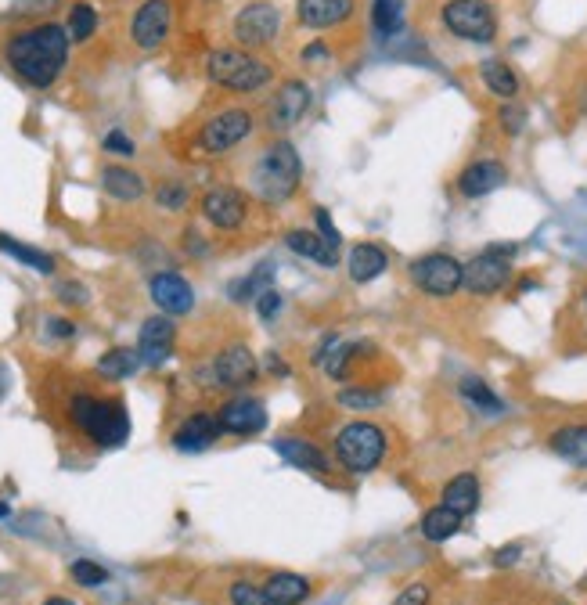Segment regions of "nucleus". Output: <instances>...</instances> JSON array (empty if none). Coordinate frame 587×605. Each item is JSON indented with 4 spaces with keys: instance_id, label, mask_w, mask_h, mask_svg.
Segmentation results:
<instances>
[{
    "instance_id": "c9c22d12",
    "label": "nucleus",
    "mask_w": 587,
    "mask_h": 605,
    "mask_svg": "<svg viewBox=\"0 0 587 605\" xmlns=\"http://www.w3.org/2000/svg\"><path fill=\"white\" fill-rule=\"evenodd\" d=\"M339 404L343 407H350V411H375V407H382V393L379 389H371V386H346V389H339Z\"/></svg>"
},
{
    "instance_id": "6ab92c4d",
    "label": "nucleus",
    "mask_w": 587,
    "mask_h": 605,
    "mask_svg": "<svg viewBox=\"0 0 587 605\" xmlns=\"http://www.w3.org/2000/svg\"><path fill=\"white\" fill-rule=\"evenodd\" d=\"M274 454L285 458L289 465H296V469L314 472V476H328L332 472V461L325 458V451L310 440H299V436H278L274 440Z\"/></svg>"
},
{
    "instance_id": "423d86ee",
    "label": "nucleus",
    "mask_w": 587,
    "mask_h": 605,
    "mask_svg": "<svg viewBox=\"0 0 587 605\" xmlns=\"http://www.w3.org/2000/svg\"><path fill=\"white\" fill-rule=\"evenodd\" d=\"M512 256L515 245H490L487 253H479L476 260L465 263V278H461V289L469 296H497L512 281Z\"/></svg>"
},
{
    "instance_id": "473e14b6",
    "label": "nucleus",
    "mask_w": 587,
    "mask_h": 605,
    "mask_svg": "<svg viewBox=\"0 0 587 605\" xmlns=\"http://www.w3.org/2000/svg\"><path fill=\"white\" fill-rule=\"evenodd\" d=\"M271 263H260V267H256L253 274H245L242 281H235V285H231V299H235V303H256V299L263 296V292L271 289Z\"/></svg>"
},
{
    "instance_id": "864d4df0",
    "label": "nucleus",
    "mask_w": 587,
    "mask_h": 605,
    "mask_svg": "<svg viewBox=\"0 0 587 605\" xmlns=\"http://www.w3.org/2000/svg\"><path fill=\"white\" fill-rule=\"evenodd\" d=\"M584 314H587V292H584Z\"/></svg>"
},
{
    "instance_id": "4c0bfd02",
    "label": "nucleus",
    "mask_w": 587,
    "mask_h": 605,
    "mask_svg": "<svg viewBox=\"0 0 587 605\" xmlns=\"http://www.w3.org/2000/svg\"><path fill=\"white\" fill-rule=\"evenodd\" d=\"M69 573H73V580L80 587H98V584H105V580H109L105 566H98V562H91V559H76Z\"/></svg>"
},
{
    "instance_id": "b1692460",
    "label": "nucleus",
    "mask_w": 587,
    "mask_h": 605,
    "mask_svg": "<svg viewBox=\"0 0 587 605\" xmlns=\"http://www.w3.org/2000/svg\"><path fill=\"white\" fill-rule=\"evenodd\" d=\"M101 188L119 202H137L148 191V184L141 173L127 170V166H105V170H101Z\"/></svg>"
},
{
    "instance_id": "f3484780",
    "label": "nucleus",
    "mask_w": 587,
    "mask_h": 605,
    "mask_svg": "<svg viewBox=\"0 0 587 605\" xmlns=\"http://www.w3.org/2000/svg\"><path fill=\"white\" fill-rule=\"evenodd\" d=\"M173 343H177L173 317L155 314L148 317L145 325H141V332H137V357H141V364H148V368H159V364L170 361Z\"/></svg>"
},
{
    "instance_id": "de8ad7c7",
    "label": "nucleus",
    "mask_w": 587,
    "mask_h": 605,
    "mask_svg": "<svg viewBox=\"0 0 587 605\" xmlns=\"http://www.w3.org/2000/svg\"><path fill=\"white\" fill-rule=\"evenodd\" d=\"M519 555H523V548H519V544H508V548H501L494 555V566H515V559H519Z\"/></svg>"
},
{
    "instance_id": "f704fd0d",
    "label": "nucleus",
    "mask_w": 587,
    "mask_h": 605,
    "mask_svg": "<svg viewBox=\"0 0 587 605\" xmlns=\"http://www.w3.org/2000/svg\"><path fill=\"white\" fill-rule=\"evenodd\" d=\"M94 29H98V11L91 8V4H73L69 8V40L73 44H87V40L94 37Z\"/></svg>"
},
{
    "instance_id": "7ed1b4c3",
    "label": "nucleus",
    "mask_w": 587,
    "mask_h": 605,
    "mask_svg": "<svg viewBox=\"0 0 587 605\" xmlns=\"http://www.w3.org/2000/svg\"><path fill=\"white\" fill-rule=\"evenodd\" d=\"M206 76L209 83H217L224 91L253 94L274 80V65L256 58L253 51H242V47H217L206 58Z\"/></svg>"
},
{
    "instance_id": "4468645a",
    "label": "nucleus",
    "mask_w": 587,
    "mask_h": 605,
    "mask_svg": "<svg viewBox=\"0 0 587 605\" xmlns=\"http://www.w3.org/2000/svg\"><path fill=\"white\" fill-rule=\"evenodd\" d=\"M148 292H152V303L159 307V314L166 317H184L195 310V289H191V281L177 271L152 274Z\"/></svg>"
},
{
    "instance_id": "a211bd4d",
    "label": "nucleus",
    "mask_w": 587,
    "mask_h": 605,
    "mask_svg": "<svg viewBox=\"0 0 587 605\" xmlns=\"http://www.w3.org/2000/svg\"><path fill=\"white\" fill-rule=\"evenodd\" d=\"M220 433H224V429H220L217 415H209V411H195V415H188L181 425H177V433H173V447H177L181 454H199V451H206V447H213Z\"/></svg>"
},
{
    "instance_id": "2eb2a0df",
    "label": "nucleus",
    "mask_w": 587,
    "mask_h": 605,
    "mask_svg": "<svg viewBox=\"0 0 587 605\" xmlns=\"http://www.w3.org/2000/svg\"><path fill=\"white\" fill-rule=\"evenodd\" d=\"M217 422H220V429L231 436H256L267 429V407H263L260 397L242 393V397H231L224 407H220Z\"/></svg>"
},
{
    "instance_id": "8fccbe9b",
    "label": "nucleus",
    "mask_w": 587,
    "mask_h": 605,
    "mask_svg": "<svg viewBox=\"0 0 587 605\" xmlns=\"http://www.w3.org/2000/svg\"><path fill=\"white\" fill-rule=\"evenodd\" d=\"M4 389H8V368L0 364V397H4Z\"/></svg>"
},
{
    "instance_id": "7c9ffc66",
    "label": "nucleus",
    "mask_w": 587,
    "mask_h": 605,
    "mask_svg": "<svg viewBox=\"0 0 587 605\" xmlns=\"http://www.w3.org/2000/svg\"><path fill=\"white\" fill-rule=\"evenodd\" d=\"M0 253L15 256L19 263H26V267H33V271H40V274H55V256L44 253V249H33V245L19 242V238L0 235Z\"/></svg>"
},
{
    "instance_id": "6e6552de",
    "label": "nucleus",
    "mask_w": 587,
    "mask_h": 605,
    "mask_svg": "<svg viewBox=\"0 0 587 605\" xmlns=\"http://www.w3.org/2000/svg\"><path fill=\"white\" fill-rule=\"evenodd\" d=\"M278 33H281V11L274 8L271 0H249L231 19V37H235V44H242V51L271 47L278 40Z\"/></svg>"
},
{
    "instance_id": "f257e3e1",
    "label": "nucleus",
    "mask_w": 587,
    "mask_h": 605,
    "mask_svg": "<svg viewBox=\"0 0 587 605\" xmlns=\"http://www.w3.org/2000/svg\"><path fill=\"white\" fill-rule=\"evenodd\" d=\"M69 33L58 22H37L11 33L4 44V62L29 87H51L69 62Z\"/></svg>"
},
{
    "instance_id": "09e8293b",
    "label": "nucleus",
    "mask_w": 587,
    "mask_h": 605,
    "mask_svg": "<svg viewBox=\"0 0 587 605\" xmlns=\"http://www.w3.org/2000/svg\"><path fill=\"white\" fill-rule=\"evenodd\" d=\"M267 361H271V364H267V368H271V371H278V375H289V368H285V364H281V357H274V353H271V357H267Z\"/></svg>"
},
{
    "instance_id": "20e7f679",
    "label": "nucleus",
    "mask_w": 587,
    "mask_h": 605,
    "mask_svg": "<svg viewBox=\"0 0 587 605\" xmlns=\"http://www.w3.org/2000/svg\"><path fill=\"white\" fill-rule=\"evenodd\" d=\"M73 425L98 447H123L130 436V415L119 400H98V397H73L69 404Z\"/></svg>"
},
{
    "instance_id": "5701e85b",
    "label": "nucleus",
    "mask_w": 587,
    "mask_h": 605,
    "mask_svg": "<svg viewBox=\"0 0 587 605\" xmlns=\"http://www.w3.org/2000/svg\"><path fill=\"white\" fill-rule=\"evenodd\" d=\"M346 267H350L353 285H371L379 274H386L389 256H386V249H382L379 242H361V245H353L350 263H346Z\"/></svg>"
},
{
    "instance_id": "603ef678",
    "label": "nucleus",
    "mask_w": 587,
    "mask_h": 605,
    "mask_svg": "<svg viewBox=\"0 0 587 605\" xmlns=\"http://www.w3.org/2000/svg\"><path fill=\"white\" fill-rule=\"evenodd\" d=\"M11 515V505H4V501H0V519H8Z\"/></svg>"
},
{
    "instance_id": "bb28decb",
    "label": "nucleus",
    "mask_w": 587,
    "mask_h": 605,
    "mask_svg": "<svg viewBox=\"0 0 587 605\" xmlns=\"http://www.w3.org/2000/svg\"><path fill=\"white\" fill-rule=\"evenodd\" d=\"M263 591L271 595L274 605H303L310 598V580L299 577V573H274Z\"/></svg>"
},
{
    "instance_id": "a878e982",
    "label": "nucleus",
    "mask_w": 587,
    "mask_h": 605,
    "mask_svg": "<svg viewBox=\"0 0 587 605\" xmlns=\"http://www.w3.org/2000/svg\"><path fill=\"white\" fill-rule=\"evenodd\" d=\"M440 505L454 508L461 515H472L479 508V479L476 472H458V476L443 487V501Z\"/></svg>"
},
{
    "instance_id": "393cba45",
    "label": "nucleus",
    "mask_w": 587,
    "mask_h": 605,
    "mask_svg": "<svg viewBox=\"0 0 587 605\" xmlns=\"http://www.w3.org/2000/svg\"><path fill=\"white\" fill-rule=\"evenodd\" d=\"M548 447L559 454V458H566L569 465L587 469V425H562V429L551 433Z\"/></svg>"
},
{
    "instance_id": "39448f33",
    "label": "nucleus",
    "mask_w": 587,
    "mask_h": 605,
    "mask_svg": "<svg viewBox=\"0 0 587 605\" xmlns=\"http://www.w3.org/2000/svg\"><path fill=\"white\" fill-rule=\"evenodd\" d=\"M386 433L375 422H350L335 436V458L353 476H368L386 458Z\"/></svg>"
},
{
    "instance_id": "49530a36",
    "label": "nucleus",
    "mask_w": 587,
    "mask_h": 605,
    "mask_svg": "<svg viewBox=\"0 0 587 605\" xmlns=\"http://www.w3.org/2000/svg\"><path fill=\"white\" fill-rule=\"evenodd\" d=\"M47 328H51L55 339H73V332H76L73 321H62V317H47Z\"/></svg>"
},
{
    "instance_id": "a18cd8bd",
    "label": "nucleus",
    "mask_w": 587,
    "mask_h": 605,
    "mask_svg": "<svg viewBox=\"0 0 587 605\" xmlns=\"http://www.w3.org/2000/svg\"><path fill=\"white\" fill-rule=\"evenodd\" d=\"M105 152H119V155H134V141H130L123 130H112L109 137H105Z\"/></svg>"
},
{
    "instance_id": "c85d7f7f",
    "label": "nucleus",
    "mask_w": 587,
    "mask_h": 605,
    "mask_svg": "<svg viewBox=\"0 0 587 605\" xmlns=\"http://www.w3.org/2000/svg\"><path fill=\"white\" fill-rule=\"evenodd\" d=\"M137 368H141V357H137V350H130V346H112L109 353H101V361H98V375L109 382L130 379Z\"/></svg>"
},
{
    "instance_id": "f8f14e48",
    "label": "nucleus",
    "mask_w": 587,
    "mask_h": 605,
    "mask_svg": "<svg viewBox=\"0 0 587 605\" xmlns=\"http://www.w3.org/2000/svg\"><path fill=\"white\" fill-rule=\"evenodd\" d=\"M199 209H202V217H206V224L217 227V231H238V227L249 220V202H245L242 191L231 188V184L209 188L199 199Z\"/></svg>"
},
{
    "instance_id": "79ce46f5",
    "label": "nucleus",
    "mask_w": 587,
    "mask_h": 605,
    "mask_svg": "<svg viewBox=\"0 0 587 605\" xmlns=\"http://www.w3.org/2000/svg\"><path fill=\"white\" fill-rule=\"evenodd\" d=\"M281 307H285V299H281V292L267 289L260 299H256V314H260V321H274V317L281 314Z\"/></svg>"
},
{
    "instance_id": "3c124183",
    "label": "nucleus",
    "mask_w": 587,
    "mask_h": 605,
    "mask_svg": "<svg viewBox=\"0 0 587 605\" xmlns=\"http://www.w3.org/2000/svg\"><path fill=\"white\" fill-rule=\"evenodd\" d=\"M44 605H76V602H73V598H47Z\"/></svg>"
},
{
    "instance_id": "c03bdc74",
    "label": "nucleus",
    "mask_w": 587,
    "mask_h": 605,
    "mask_svg": "<svg viewBox=\"0 0 587 605\" xmlns=\"http://www.w3.org/2000/svg\"><path fill=\"white\" fill-rule=\"evenodd\" d=\"M58 299H69V303H73V307H87V289H83L80 281H62V285H58Z\"/></svg>"
},
{
    "instance_id": "9d476101",
    "label": "nucleus",
    "mask_w": 587,
    "mask_h": 605,
    "mask_svg": "<svg viewBox=\"0 0 587 605\" xmlns=\"http://www.w3.org/2000/svg\"><path fill=\"white\" fill-rule=\"evenodd\" d=\"M253 130H256V116L249 109H224L217 112V116H209L199 127V148L209 155L231 152V148L242 145Z\"/></svg>"
},
{
    "instance_id": "9b49d317",
    "label": "nucleus",
    "mask_w": 587,
    "mask_h": 605,
    "mask_svg": "<svg viewBox=\"0 0 587 605\" xmlns=\"http://www.w3.org/2000/svg\"><path fill=\"white\" fill-rule=\"evenodd\" d=\"M256 371H260V364H256L253 350H249L245 343H231V346H224L213 361H209V368H206L202 379H206L209 386L242 389L256 379Z\"/></svg>"
},
{
    "instance_id": "2f4dec72",
    "label": "nucleus",
    "mask_w": 587,
    "mask_h": 605,
    "mask_svg": "<svg viewBox=\"0 0 587 605\" xmlns=\"http://www.w3.org/2000/svg\"><path fill=\"white\" fill-rule=\"evenodd\" d=\"M479 73H483V83H487L490 91L497 94V98L512 101L515 94H519V76H515V69L508 62H483L479 65Z\"/></svg>"
},
{
    "instance_id": "dca6fc26",
    "label": "nucleus",
    "mask_w": 587,
    "mask_h": 605,
    "mask_svg": "<svg viewBox=\"0 0 587 605\" xmlns=\"http://www.w3.org/2000/svg\"><path fill=\"white\" fill-rule=\"evenodd\" d=\"M310 98H314V94H310V87L303 80H285L278 87V94L267 101V127L289 130L292 123H299V119L307 116Z\"/></svg>"
},
{
    "instance_id": "ddd939ff",
    "label": "nucleus",
    "mask_w": 587,
    "mask_h": 605,
    "mask_svg": "<svg viewBox=\"0 0 587 605\" xmlns=\"http://www.w3.org/2000/svg\"><path fill=\"white\" fill-rule=\"evenodd\" d=\"M170 29H173V0H145V4L134 11L130 40H134L141 51H155V47L166 44Z\"/></svg>"
},
{
    "instance_id": "412c9836",
    "label": "nucleus",
    "mask_w": 587,
    "mask_h": 605,
    "mask_svg": "<svg viewBox=\"0 0 587 605\" xmlns=\"http://www.w3.org/2000/svg\"><path fill=\"white\" fill-rule=\"evenodd\" d=\"M296 15H299V26L332 29V26H343L353 15V0H299Z\"/></svg>"
},
{
    "instance_id": "72a5a7b5",
    "label": "nucleus",
    "mask_w": 587,
    "mask_h": 605,
    "mask_svg": "<svg viewBox=\"0 0 587 605\" xmlns=\"http://www.w3.org/2000/svg\"><path fill=\"white\" fill-rule=\"evenodd\" d=\"M461 397L469 400L479 415H501V411H505V404L497 400L494 389H490L487 382H479V379H461Z\"/></svg>"
},
{
    "instance_id": "4be33fe9",
    "label": "nucleus",
    "mask_w": 587,
    "mask_h": 605,
    "mask_svg": "<svg viewBox=\"0 0 587 605\" xmlns=\"http://www.w3.org/2000/svg\"><path fill=\"white\" fill-rule=\"evenodd\" d=\"M285 245H289L296 256H303V260L317 263V267H335V263H339V249H332L325 238L317 235V231H307V227L285 231Z\"/></svg>"
},
{
    "instance_id": "aec40b11",
    "label": "nucleus",
    "mask_w": 587,
    "mask_h": 605,
    "mask_svg": "<svg viewBox=\"0 0 587 605\" xmlns=\"http://www.w3.org/2000/svg\"><path fill=\"white\" fill-rule=\"evenodd\" d=\"M508 181V170L501 163H494V159H479V163L465 166L458 177V191L465 195V199H483V195H490V191L505 188Z\"/></svg>"
},
{
    "instance_id": "1a4fd4ad",
    "label": "nucleus",
    "mask_w": 587,
    "mask_h": 605,
    "mask_svg": "<svg viewBox=\"0 0 587 605\" xmlns=\"http://www.w3.org/2000/svg\"><path fill=\"white\" fill-rule=\"evenodd\" d=\"M407 274H411V285H415L418 292H425V296L451 299L454 292L461 289L465 263L454 260V256H447V253H425V256H418V260H411Z\"/></svg>"
},
{
    "instance_id": "e433bc0d",
    "label": "nucleus",
    "mask_w": 587,
    "mask_h": 605,
    "mask_svg": "<svg viewBox=\"0 0 587 605\" xmlns=\"http://www.w3.org/2000/svg\"><path fill=\"white\" fill-rule=\"evenodd\" d=\"M231 605H274L271 602V595L263 591V587H256V584H249V580H238V584H231Z\"/></svg>"
},
{
    "instance_id": "58836bf2",
    "label": "nucleus",
    "mask_w": 587,
    "mask_h": 605,
    "mask_svg": "<svg viewBox=\"0 0 587 605\" xmlns=\"http://www.w3.org/2000/svg\"><path fill=\"white\" fill-rule=\"evenodd\" d=\"M188 199H191L188 184L170 181V184H159V188H155V202H159L163 209H184L188 206Z\"/></svg>"
},
{
    "instance_id": "ea45409f",
    "label": "nucleus",
    "mask_w": 587,
    "mask_h": 605,
    "mask_svg": "<svg viewBox=\"0 0 587 605\" xmlns=\"http://www.w3.org/2000/svg\"><path fill=\"white\" fill-rule=\"evenodd\" d=\"M497 119H501V127H505V134H523V127H526V112L515 105V101H505L501 105V112H497Z\"/></svg>"
},
{
    "instance_id": "0eeeda50",
    "label": "nucleus",
    "mask_w": 587,
    "mask_h": 605,
    "mask_svg": "<svg viewBox=\"0 0 587 605\" xmlns=\"http://www.w3.org/2000/svg\"><path fill=\"white\" fill-rule=\"evenodd\" d=\"M440 19L451 37L472 40V44H490L497 37V15L487 0H447Z\"/></svg>"
},
{
    "instance_id": "cd10ccee",
    "label": "nucleus",
    "mask_w": 587,
    "mask_h": 605,
    "mask_svg": "<svg viewBox=\"0 0 587 605\" xmlns=\"http://www.w3.org/2000/svg\"><path fill=\"white\" fill-rule=\"evenodd\" d=\"M461 523H465V515L461 512H454V508H447V505H436L422 515V537L433 544L451 541L454 533L461 530Z\"/></svg>"
},
{
    "instance_id": "f03ea898",
    "label": "nucleus",
    "mask_w": 587,
    "mask_h": 605,
    "mask_svg": "<svg viewBox=\"0 0 587 605\" xmlns=\"http://www.w3.org/2000/svg\"><path fill=\"white\" fill-rule=\"evenodd\" d=\"M299 181H303V163H299L296 145L285 137H274L253 163V191L263 202L278 206V202H289L296 195Z\"/></svg>"
},
{
    "instance_id": "a19ab883",
    "label": "nucleus",
    "mask_w": 587,
    "mask_h": 605,
    "mask_svg": "<svg viewBox=\"0 0 587 605\" xmlns=\"http://www.w3.org/2000/svg\"><path fill=\"white\" fill-rule=\"evenodd\" d=\"M429 598H433V587L429 584H407L389 605H429Z\"/></svg>"
},
{
    "instance_id": "c756f323",
    "label": "nucleus",
    "mask_w": 587,
    "mask_h": 605,
    "mask_svg": "<svg viewBox=\"0 0 587 605\" xmlns=\"http://www.w3.org/2000/svg\"><path fill=\"white\" fill-rule=\"evenodd\" d=\"M371 29L393 40L404 29V0H371Z\"/></svg>"
},
{
    "instance_id": "37998d69",
    "label": "nucleus",
    "mask_w": 587,
    "mask_h": 605,
    "mask_svg": "<svg viewBox=\"0 0 587 605\" xmlns=\"http://www.w3.org/2000/svg\"><path fill=\"white\" fill-rule=\"evenodd\" d=\"M314 220H317V235L325 238L332 249H339L343 245V238H339V231H335V224H332V217H328L325 209H314Z\"/></svg>"
}]
</instances>
